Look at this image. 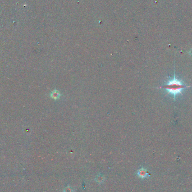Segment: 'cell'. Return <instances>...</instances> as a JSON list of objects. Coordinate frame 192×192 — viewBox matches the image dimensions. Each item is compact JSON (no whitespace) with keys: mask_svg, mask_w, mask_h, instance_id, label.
I'll list each match as a JSON object with an SVG mask.
<instances>
[{"mask_svg":"<svg viewBox=\"0 0 192 192\" xmlns=\"http://www.w3.org/2000/svg\"><path fill=\"white\" fill-rule=\"evenodd\" d=\"M188 87H189L184 84L182 82L176 78L175 75H174V78L172 80H169L165 85L162 87V88H165L168 91L169 93H171L172 95H173L174 99L175 96L177 94L181 93L183 89Z\"/></svg>","mask_w":192,"mask_h":192,"instance_id":"obj_1","label":"cell"},{"mask_svg":"<svg viewBox=\"0 0 192 192\" xmlns=\"http://www.w3.org/2000/svg\"><path fill=\"white\" fill-rule=\"evenodd\" d=\"M137 175L140 178H142V179H145V178H147L149 176V174L147 172V170L143 168V167L139 169L138 170V171H137Z\"/></svg>","mask_w":192,"mask_h":192,"instance_id":"obj_2","label":"cell"},{"mask_svg":"<svg viewBox=\"0 0 192 192\" xmlns=\"http://www.w3.org/2000/svg\"><path fill=\"white\" fill-rule=\"evenodd\" d=\"M105 180V177L102 174H99L96 176V181L99 184H102L104 182Z\"/></svg>","mask_w":192,"mask_h":192,"instance_id":"obj_3","label":"cell"},{"mask_svg":"<svg viewBox=\"0 0 192 192\" xmlns=\"http://www.w3.org/2000/svg\"><path fill=\"white\" fill-rule=\"evenodd\" d=\"M64 192H73V189L70 187L68 186L64 189Z\"/></svg>","mask_w":192,"mask_h":192,"instance_id":"obj_4","label":"cell"},{"mask_svg":"<svg viewBox=\"0 0 192 192\" xmlns=\"http://www.w3.org/2000/svg\"><path fill=\"white\" fill-rule=\"evenodd\" d=\"M52 97H53V98H56V97H57V93H56V92L53 93L52 94Z\"/></svg>","mask_w":192,"mask_h":192,"instance_id":"obj_5","label":"cell"}]
</instances>
